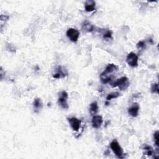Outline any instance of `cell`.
I'll use <instances>...</instances> for the list:
<instances>
[{
  "instance_id": "cell-18",
  "label": "cell",
  "mask_w": 159,
  "mask_h": 159,
  "mask_svg": "<svg viewBox=\"0 0 159 159\" xmlns=\"http://www.w3.org/2000/svg\"><path fill=\"white\" fill-rule=\"evenodd\" d=\"M103 38L106 40H109L112 39V32L108 30L103 34Z\"/></svg>"
},
{
  "instance_id": "cell-11",
  "label": "cell",
  "mask_w": 159,
  "mask_h": 159,
  "mask_svg": "<svg viewBox=\"0 0 159 159\" xmlns=\"http://www.w3.org/2000/svg\"><path fill=\"white\" fill-rule=\"evenodd\" d=\"M96 2L93 0H88L85 3V9L87 12H92L95 10Z\"/></svg>"
},
{
  "instance_id": "cell-8",
  "label": "cell",
  "mask_w": 159,
  "mask_h": 159,
  "mask_svg": "<svg viewBox=\"0 0 159 159\" xmlns=\"http://www.w3.org/2000/svg\"><path fill=\"white\" fill-rule=\"evenodd\" d=\"M92 122V126L94 128L98 129L101 127L102 124L103 122L102 116H99V115L93 116Z\"/></svg>"
},
{
  "instance_id": "cell-14",
  "label": "cell",
  "mask_w": 159,
  "mask_h": 159,
  "mask_svg": "<svg viewBox=\"0 0 159 159\" xmlns=\"http://www.w3.org/2000/svg\"><path fill=\"white\" fill-rule=\"evenodd\" d=\"M99 107L98 105L97 102H93L92 104L89 106V112H90L91 114L93 116H95L96 113L98 112Z\"/></svg>"
},
{
  "instance_id": "cell-10",
  "label": "cell",
  "mask_w": 159,
  "mask_h": 159,
  "mask_svg": "<svg viewBox=\"0 0 159 159\" xmlns=\"http://www.w3.org/2000/svg\"><path fill=\"white\" fill-rule=\"evenodd\" d=\"M34 111L36 113H39L43 108V104L40 98H36L33 103Z\"/></svg>"
},
{
  "instance_id": "cell-4",
  "label": "cell",
  "mask_w": 159,
  "mask_h": 159,
  "mask_svg": "<svg viewBox=\"0 0 159 159\" xmlns=\"http://www.w3.org/2000/svg\"><path fill=\"white\" fill-rule=\"evenodd\" d=\"M138 60H139V58L135 53L130 52L127 55L126 62L130 67H137L138 66Z\"/></svg>"
},
{
  "instance_id": "cell-17",
  "label": "cell",
  "mask_w": 159,
  "mask_h": 159,
  "mask_svg": "<svg viewBox=\"0 0 159 159\" xmlns=\"http://www.w3.org/2000/svg\"><path fill=\"white\" fill-rule=\"evenodd\" d=\"M150 91H151L152 93L158 94L159 88H158V84H153L152 85L151 88H150Z\"/></svg>"
},
{
  "instance_id": "cell-9",
  "label": "cell",
  "mask_w": 159,
  "mask_h": 159,
  "mask_svg": "<svg viewBox=\"0 0 159 159\" xmlns=\"http://www.w3.org/2000/svg\"><path fill=\"white\" fill-rule=\"evenodd\" d=\"M139 105H138L137 103H134V104L128 109V113L130 116L136 117L139 114Z\"/></svg>"
},
{
  "instance_id": "cell-7",
  "label": "cell",
  "mask_w": 159,
  "mask_h": 159,
  "mask_svg": "<svg viewBox=\"0 0 159 159\" xmlns=\"http://www.w3.org/2000/svg\"><path fill=\"white\" fill-rule=\"evenodd\" d=\"M67 120L69 122V124H70V126H71V127L72 128L73 130L78 131L80 129V126H81L80 120L78 119L77 118H76V117H75L68 118Z\"/></svg>"
},
{
  "instance_id": "cell-19",
  "label": "cell",
  "mask_w": 159,
  "mask_h": 159,
  "mask_svg": "<svg viewBox=\"0 0 159 159\" xmlns=\"http://www.w3.org/2000/svg\"><path fill=\"white\" fill-rule=\"evenodd\" d=\"M137 47L138 49H141V50H144L146 48V42L143 40L139 41V42L137 44Z\"/></svg>"
},
{
  "instance_id": "cell-3",
  "label": "cell",
  "mask_w": 159,
  "mask_h": 159,
  "mask_svg": "<svg viewBox=\"0 0 159 159\" xmlns=\"http://www.w3.org/2000/svg\"><path fill=\"white\" fill-rule=\"evenodd\" d=\"M110 147H111V150L113 151V152L115 154V155L117 157L121 158H124L123 150H122V147H121L119 144L117 142V141H116V140L113 141L110 144Z\"/></svg>"
},
{
  "instance_id": "cell-1",
  "label": "cell",
  "mask_w": 159,
  "mask_h": 159,
  "mask_svg": "<svg viewBox=\"0 0 159 159\" xmlns=\"http://www.w3.org/2000/svg\"><path fill=\"white\" fill-rule=\"evenodd\" d=\"M130 85V83L129 81V79L126 77H123L118 80H117L114 82L112 83L111 85L112 87H119L121 90H125Z\"/></svg>"
},
{
  "instance_id": "cell-15",
  "label": "cell",
  "mask_w": 159,
  "mask_h": 159,
  "mask_svg": "<svg viewBox=\"0 0 159 159\" xmlns=\"http://www.w3.org/2000/svg\"><path fill=\"white\" fill-rule=\"evenodd\" d=\"M100 79H101V81L103 84H106L111 81L112 77H111V76H109V75L106 74L104 72H103L100 75Z\"/></svg>"
},
{
  "instance_id": "cell-22",
  "label": "cell",
  "mask_w": 159,
  "mask_h": 159,
  "mask_svg": "<svg viewBox=\"0 0 159 159\" xmlns=\"http://www.w3.org/2000/svg\"><path fill=\"white\" fill-rule=\"evenodd\" d=\"M8 19H9L8 16H4V15H1V20L2 21H7Z\"/></svg>"
},
{
  "instance_id": "cell-6",
  "label": "cell",
  "mask_w": 159,
  "mask_h": 159,
  "mask_svg": "<svg viewBox=\"0 0 159 159\" xmlns=\"http://www.w3.org/2000/svg\"><path fill=\"white\" fill-rule=\"evenodd\" d=\"M68 75V73L65 69L59 66L56 68L55 70V73H53L52 76L54 78L56 79H61V78H65Z\"/></svg>"
},
{
  "instance_id": "cell-2",
  "label": "cell",
  "mask_w": 159,
  "mask_h": 159,
  "mask_svg": "<svg viewBox=\"0 0 159 159\" xmlns=\"http://www.w3.org/2000/svg\"><path fill=\"white\" fill-rule=\"evenodd\" d=\"M68 93L62 91L60 92L59 93V98H58V103L59 106L64 109H68V105L67 103V100H68Z\"/></svg>"
},
{
  "instance_id": "cell-16",
  "label": "cell",
  "mask_w": 159,
  "mask_h": 159,
  "mask_svg": "<svg viewBox=\"0 0 159 159\" xmlns=\"http://www.w3.org/2000/svg\"><path fill=\"white\" fill-rule=\"evenodd\" d=\"M120 94L119 92H113V93H109L106 97V101H111L113 99H114V98H118Z\"/></svg>"
},
{
  "instance_id": "cell-12",
  "label": "cell",
  "mask_w": 159,
  "mask_h": 159,
  "mask_svg": "<svg viewBox=\"0 0 159 159\" xmlns=\"http://www.w3.org/2000/svg\"><path fill=\"white\" fill-rule=\"evenodd\" d=\"M82 29L86 32H92L95 29V27L92 23L86 21L82 24Z\"/></svg>"
},
{
  "instance_id": "cell-13",
  "label": "cell",
  "mask_w": 159,
  "mask_h": 159,
  "mask_svg": "<svg viewBox=\"0 0 159 159\" xmlns=\"http://www.w3.org/2000/svg\"><path fill=\"white\" fill-rule=\"evenodd\" d=\"M117 69H118V67H117V65L113 64H110L108 65V66L106 67L105 69V70L103 72L106 74L109 75L110 73H112L116 72L117 70Z\"/></svg>"
},
{
  "instance_id": "cell-20",
  "label": "cell",
  "mask_w": 159,
  "mask_h": 159,
  "mask_svg": "<svg viewBox=\"0 0 159 159\" xmlns=\"http://www.w3.org/2000/svg\"><path fill=\"white\" fill-rule=\"evenodd\" d=\"M154 142L157 147H159V132L157 130L154 134Z\"/></svg>"
},
{
  "instance_id": "cell-5",
  "label": "cell",
  "mask_w": 159,
  "mask_h": 159,
  "mask_svg": "<svg viewBox=\"0 0 159 159\" xmlns=\"http://www.w3.org/2000/svg\"><path fill=\"white\" fill-rule=\"evenodd\" d=\"M67 36L72 42H77L80 37V32L77 29L70 28L67 31Z\"/></svg>"
},
{
  "instance_id": "cell-21",
  "label": "cell",
  "mask_w": 159,
  "mask_h": 159,
  "mask_svg": "<svg viewBox=\"0 0 159 159\" xmlns=\"http://www.w3.org/2000/svg\"><path fill=\"white\" fill-rule=\"evenodd\" d=\"M144 149L146 150V152H145V154H146V155L150 156V155H152L153 154V150H152V147L150 146H146V147H144Z\"/></svg>"
}]
</instances>
